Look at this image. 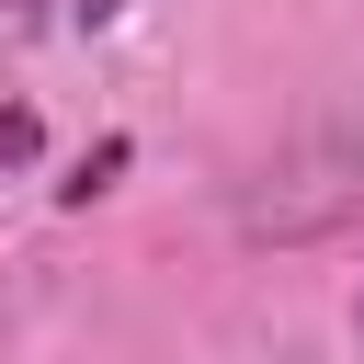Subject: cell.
Returning a JSON list of instances; mask_svg holds the SVG:
<instances>
[{
    "label": "cell",
    "instance_id": "cell-1",
    "mask_svg": "<svg viewBox=\"0 0 364 364\" xmlns=\"http://www.w3.org/2000/svg\"><path fill=\"white\" fill-rule=\"evenodd\" d=\"M23 148H34V125H23V114H0V159H23Z\"/></svg>",
    "mask_w": 364,
    "mask_h": 364
},
{
    "label": "cell",
    "instance_id": "cell-2",
    "mask_svg": "<svg viewBox=\"0 0 364 364\" xmlns=\"http://www.w3.org/2000/svg\"><path fill=\"white\" fill-rule=\"evenodd\" d=\"M114 11H125V0H80V23H114Z\"/></svg>",
    "mask_w": 364,
    "mask_h": 364
}]
</instances>
